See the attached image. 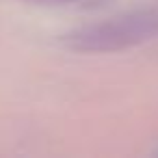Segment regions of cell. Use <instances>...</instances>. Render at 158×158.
<instances>
[{"label":"cell","instance_id":"obj_1","mask_svg":"<svg viewBox=\"0 0 158 158\" xmlns=\"http://www.w3.org/2000/svg\"><path fill=\"white\" fill-rule=\"evenodd\" d=\"M35 5H69V2H78V0H28Z\"/></svg>","mask_w":158,"mask_h":158}]
</instances>
